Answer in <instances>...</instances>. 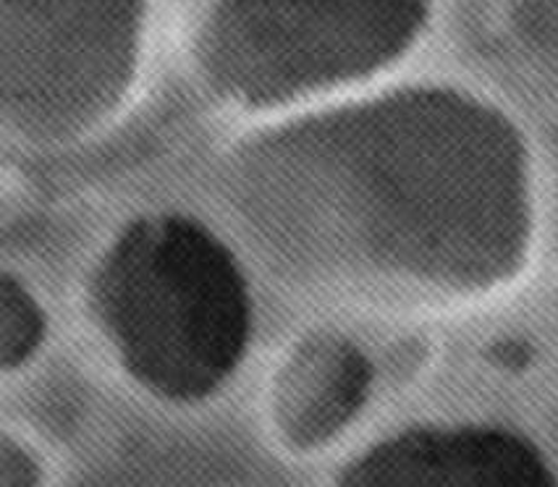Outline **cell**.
Masks as SVG:
<instances>
[{"instance_id": "1", "label": "cell", "mask_w": 558, "mask_h": 487, "mask_svg": "<svg viewBox=\"0 0 558 487\" xmlns=\"http://www.w3.org/2000/svg\"><path fill=\"white\" fill-rule=\"evenodd\" d=\"M425 0H218L210 37L239 61L399 50L423 29Z\"/></svg>"}, {"instance_id": "2", "label": "cell", "mask_w": 558, "mask_h": 487, "mask_svg": "<svg viewBox=\"0 0 558 487\" xmlns=\"http://www.w3.org/2000/svg\"><path fill=\"white\" fill-rule=\"evenodd\" d=\"M509 27L532 58L558 74V0H514Z\"/></svg>"}]
</instances>
